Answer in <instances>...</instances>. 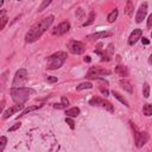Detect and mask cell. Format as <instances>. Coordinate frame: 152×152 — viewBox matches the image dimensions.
I'll return each mask as SVG.
<instances>
[{
	"label": "cell",
	"instance_id": "21",
	"mask_svg": "<svg viewBox=\"0 0 152 152\" xmlns=\"http://www.w3.org/2000/svg\"><path fill=\"white\" fill-rule=\"evenodd\" d=\"M42 106H30V107H27V108H25L19 115H18V118L19 116H24L25 114H27V113H30V112H32V110H36V109H38V108H40Z\"/></svg>",
	"mask_w": 152,
	"mask_h": 152
},
{
	"label": "cell",
	"instance_id": "11",
	"mask_svg": "<svg viewBox=\"0 0 152 152\" xmlns=\"http://www.w3.org/2000/svg\"><path fill=\"white\" fill-rule=\"evenodd\" d=\"M23 107H24V104H15L14 107H11V108L6 109V110L4 112V114H2V119L5 120V119L10 118V116H11L12 114H14L15 112H19V110H21V109H23Z\"/></svg>",
	"mask_w": 152,
	"mask_h": 152
},
{
	"label": "cell",
	"instance_id": "3",
	"mask_svg": "<svg viewBox=\"0 0 152 152\" xmlns=\"http://www.w3.org/2000/svg\"><path fill=\"white\" fill-rule=\"evenodd\" d=\"M66 59V52L64 51H57L52 53L48 59H46V69L49 70H56L59 69L63 63Z\"/></svg>",
	"mask_w": 152,
	"mask_h": 152
},
{
	"label": "cell",
	"instance_id": "24",
	"mask_svg": "<svg viewBox=\"0 0 152 152\" xmlns=\"http://www.w3.org/2000/svg\"><path fill=\"white\" fill-rule=\"evenodd\" d=\"M142 95H144V97H146V99L150 96V86H148L147 82H145L144 86H142Z\"/></svg>",
	"mask_w": 152,
	"mask_h": 152
},
{
	"label": "cell",
	"instance_id": "1",
	"mask_svg": "<svg viewBox=\"0 0 152 152\" xmlns=\"http://www.w3.org/2000/svg\"><path fill=\"white\" fill-rule=\"evenodd\" d=\"M53 19H55L53 15H49V17L42 19L40 21L36 23V24L26 32V34H25V40H26L27 43H33V42L38 40V39L42 37V34L51 26V24L53 23Z\"/></svg>",
	"mask_w": 152,
	"mask_h": 152
},
{
	"label": "cell",
	"instance_id": "38",
	"mask_svg": "<svg viewBox=\"0 0 152 152\" xmlns=\"http://www.w3.org/2000/svg\"><path fill=\"white\" fill-rule=\"evenodd\" d=\"M91 61V58H90V56H86L84 57V62H87V63H89Z\"/></svg>",
	"mask_w": 152,
	"mask_h": 152
},
{
	"label": "cell",
	"instance_id": "5",
	"mask_svg": "<svg viewBox=\"0 0 152 152\" xmlns=\"http://www.w3.org/2000/svg\"><path fill=\"white\" fill-rule=\"evenodd\" d=\"M131 126H132L133 132H134V140H135V145H137V147H138V148H140V147H142V145H145V142L147 141V134H146L145 132H139L132 122H131Z\"/></svg>",
	"mask_w": 152,
	"mask_h": 152
},
{
	"label": "cell",
	"instance_id": "35",
	"mask_svg": "<svg viewBox=\"0 0 152 152\" xmlns=\"http://www.w3.org/2000/svg\"><path fill=\"white\" fill-rule=\"evenodd\" d=\"M100 90H101V93H102L104 96H108V90H107L106 88H102V87H100Z\"/></svg>",
	"mask_w": 152,
	"mask_h": 152
},
{
	"label": "cell",
	"instance_id": "31",
	"mask_svg": "<svg viewBox=\"0 0 152 152\" xmlns=\"http://www.w3.org/2000/svg\"><path fill=\"white\" fill-rule=\"evenodd\" d=\"M61 103L66 108V107H68V104H69V100H68L65 96H62V97H61Z\"/></svg>",
	"mask_w": 152,
	"mask_h": 152
},
{
	"label": "cell",
	"instance_id": "32",
	"mask_svg": "<svg viewBox=\"0 0 152 152\" xmlns=\"http://www.w3.org/2000/svg\"><path fill=\"white\" fill-rule=\"evenodd\" d=\"M20 126H21V124H20V122H18V124L13 125L12 127H10V128H8V132H14V131H17V129H18Z\"/></svg>",
	"mask_w": 152,
	"mask_h": 152
},
{
	"label": "cell",
	"instance_id": "23",
	"mask_svg": "<svg viewBox=\"0 0 152 152\" xmlns=\"http://www.w3.org/2000/svg\"><path fill=\"white\" fill-rule=\"evenodd\" d=\"M90 88H93V84L90 82H83V83L78 84L76 89L77 90H83V89H90Z\"/></svg>",
	"mask_w": 152,
	"mask_h": 152
},
{
	"label": "cell",
	"instance_id": "25",
	"mask_svg": "<svg viewBox=\"0 0 152 152\" xmlns=\"http://www.w3.org/2000/svg\"><path fill=\"white\" fill-rule=\"evenodd\" d=\"M51 1H52V0H43V2L40 4V6H39L38 11H39V12L44 11V10H45V8H46V7H48V6L51 4Z\"/></svg>",
	"mask_w": 152,
	"mask_h": 152
},
{
	"label": "cell",
	"instance_id": "22",
	"mask_svg": "<svg viewBox=\"0 0 152 152\" xmlns=\"http://www.w3.org/2000/svg\"><path fill=\"white\" fill-rule=\"evenodd\" d=\"M142 112H144V114H145L146 116L152 115V104H150V103L144 104V107H142Z\"/></svg>",
	"mask_w": 152,
	"mask_h": 152
},
{
	"label": "cell",
	"instance_id": "42",
	"mask_svg": "<svg viewBox=\"0 0 152 152\" xmlns=\"http://www.w3.org/2000/svg\"><path fill=\"white\" fill-rule=\"evenodd\" d=\"M18 1H21V0H18Z\"/></svg>",
	"mask_w": 152,
	"mask_h": 152
},
{
	"label": "cell",
	"instance_id": "16",
	"mask_svg": "<svg viewBox=\"0 0 152 152\" xmlns=\"http://www.w3.org/2000/svg\"><path fill=\"white\" fill-rule=\"evenodd\" d=\"M120 86H121L125 90H127L128 93H133V86H132L128 81H126V80H120Z\"/></svg>",
	"mask_w": 152,
	"mask_h": 152
},
{
	"label": "cell",
	"instance_id": "41",
	"mask_svg": "<svg viewBox=\"0 0 152 152\" xmlns=\"http://www.w3.org/2000/svg\"><path fill=\"white\" fill-rule=\"evenodd\" d=\"M151 38H152V31H151Z\"/></svg>",
	"mask_w": 152,
	"mask_h": 152
},
{
	"label": "cell",
	"instance_id": "2",
	"mask_svg": "<svg viewBox=\"0 0 152 152\" xmlns=\"http://www.w3.org/2000/svg\"><path fill=\"white\" fill-rule=\"evenodd\" d=\"M31 93H32L31 89L24 88V87H12L11 88V97L15 104H24L30 99Z\"/></svg>",
	"mask_w": 152,
	"mask_h": 152
},
{
	"label": "cell",
	"instance_id": "15",
	"mask_svg": "<svg viewBox=\"0 0 152 152\" xmlns=\"http://www.w3.org/2000/svg\"><path fill=\"white\" fill-rule=\"evenodd\" d=\"M133 10H134V4H133V1H132V0H127V1H126V7H125V13L131 17L132 13H133Z\"/></svg>",
	"mask_w": 152,
	"mask_h": 152
},
{
	"label": "cell",
	"instance_id": "27",
	"mask_svg": "<svg viewBox=\"0 0 152 152\" xmlns=\"http://www.w3.org/2000/svg\"><path fill=\"white\" fill-rule=\"evenodd\" d=\"M102 106H103V107H104V108H106V109H107L108 112H110V113H113V112H114L113 104H112V103H110L109 101H106V100H104V101H103V104H102Z\"/></svg>",
	"mask_w": 152,
	"mask_h": 152
},
{
	"label": "cell",
	"instance_id": "26",
	"mask_svg": "<svg viewBox=\"0 0 152 152\" xmlns=\"http://www.w3.org/2000/svg\"><path fill=\"white\" fill-rule=\"evenodd\" d=\"M94 19H95V13H94V12H90V13H89V17H88V20L83 24V26H88V25H90V24L94 21Z\"/></svg>",
	"mask_w": 152,
	"mask_h": 152
},
{
	"label": "cell",
	"instance_id": "4",
	"mask_svg": "<svg viewBox=\"0 0 152 152\" xmlns=\"http://www.w3.org/2000/svg\"><path fill=\"white\" fill-rule=\"evenodd\" d=\"M104 75H110V70L101 68V66H91L86 77L88 80H100L102 78L101 76H104Z\"/></svg>",
	"mask_w": 152,
	"mask_h": 152
},
{
	"label": "cell",
	"instance_id": "9",
	"mask_svg": "<svg viewBox=\"0 0 152 152\" xmlns=\"http://www.w3.org/2000/svg\"><path fill=\"white\" fill-rule=\"evenodd\" d=\"M146 13H147V4L146 2H142L138 10V13L135 15V21L139 24L142 21V19L146 17Z\"/></svg>",
	"mask_w": 152,
	"mask_h": 152
},
{
	"label": "cell",
	"instance_id": "37",
	"mask_svg": "<svg viewBox=\"0 0 152 152\" xmlns=\"http://www.w3.org/2000/svg\"><path fill=\"white\" fill-rule=\"evenodd\" d=\"M141 42H142V44H145V45H147V44L150 43V40H148L147 38H145V37H142V38H141Z\"/></svg>",
	"mask_w": 152,
	"mask_h": 152
},
{
	"label": "cell",
	"instance_id": "40",
	"mask_svg": "<svg viewBox=\"0 0 152 152\" xmlns=\"http://www.w3.org/2000/svg\"><path fill=\"white\" fill-rule=\"evenodd\" d=\"M4 5V0H0V6H2Z\"/></svg>",
	"mask_w": 152,
	"mask_h": 152
},
{
	"label": "cell",
	"instance_id": "19",
	"mask_svg": "<svg viewBox=\"0 0 152 152\" xmlns=\"http://www.w3.org/2000/svg\"><path fill=\"white\" fill-rule=\"evenodd\" d=\"M112 94H113V96H114L115 99H118V100H119L121 103H124L126 107H129V104H128L127 100H126L124 96H121V94H119V93H118V91H115V90H113V91H112Z\"/></svg>",
	"mask_w": 152,
	"mask_h": 152
},
{
	"label": "cell",
	"instance_id": "29",
	"mask_svg": "<svg viewBox=\"0 0 152 152\" xmlns=\"http://www.w3.org/2000/svg\"><path fill=\"white\" fill-rule=\"evenodd\" d=\"M65 122L69 125V127H70L71 129L75 128V122H74V120H72L70 116H66V118H65Z\"/></svg>",
	"mask_w": 152,
	"mask_h": 152
},
{
	"label": "cell",
	"instance_id": "30",
	"mask_svg": "<svg viewBox=\"0 0 152 152\" xmlns=\"http://www.w3.org/2000/svg\"><path fill=\"white\" fill-rule=\"evenodd\" d=\"M95 53H96V55H100V56L103 53V52H102V44H101V43L97 44V46H96V49H95Z\"/></svg>",
	"mask_w": 152,
	"mask_h": 152
},
{
	"label": "cell",
	"instance_id": "13",
	"mask_svg": "<svg viewBox=\"0 0 152 152\" xmlns=\"http://www.w3.org/2000/svg\"><path fill=\"white\" fill-rule=\"evenodd\" d=\"M108 34H109L108 32H106V31H101V32H96V33L89 34L88 38H89L90 40H97V39H100V38H104V37L108 36Z\"/></svg>",
	"mask_w": 152,
	"mask_h": 152
},
{
	"label": "cell",
	"instance_id": "28",
	"mask_svg": "<svg viewBox=\"0 0 152 152\" xmlns=\"http://www.w3.org/2000/svg\"><path fill=\"white\" fill-rule=\"evenodd\" d=\"M6 142H7V138L6 137H0V152H2L4 151V148H5V146H6Z\"/></svg>",
	"mask_w": 152,
	"mask_h": 152
},
{
	"label": "cell",
	"instance_id": "39",
	"mask_svg": "<svg viewBox=\"0 0 152 152\" xmlns=\"http://www.w3.org/2000/svg\"><path fill=\"white\" fill-rule=\"evenodd\" d=\"M148 63H150V64L152 65V55H151V56L148 57Z\"/></svg>",
	"mask_w": 152,
	"mask_h": 152
},
{
	"label": "cell",
	"instance_id": "10",
	"mask_svg": "<svg viewBox=\"0 0 152 152\" xmlns=\"http://www.w3.org/2000/svg\"><path fill=\"white\" fill-rule=\"evenodd\" d=\"M141 34H142V31L140 28H135L133 30V32L131 33L129 38H128V44L129 45H134L140 38H141Z\"/></svg>",
	"mask_w": 152,
	"mask_h": 152
},
{
	"label": "cell",
	"instance_id": "14",
	"mask_svg": "<svg viewBox=\"0 0 152 152\" xmlns=\"http://www.w3.org/2000/svg\"><path fill=\"white\" fill-rule=\"evenodd\" d=\"M78 114H80V108H77V107H72V108H69L65 110V115L70 116V118H76V116H78Z\"/></svg>",
	"mask_w": 152,
	"mask_h": 152
},
{
	"label": "cell",
	"instance_id": "33",
	"mask_svg": "<svg viewBox=\"0 0 152 152\" xmlns=\"http://www.w3.org/2000/svg\"><path fill=\"white\" fill-rule=\"evenodd\" d=\"M46 81H48L49 83H53V82H57L58 78H57L56 76H48V77H46Z\"/></svg>",
	"mask_w": 152,
	"mask_h": 152
},
{
	"label": "cell",
	"instance_id": "18",
	"mask_svg": "<svg viewBox=\"0 0 152 152\" xmlns=\"http://www.w3.org/2000/svg\"><path fill=\"white\" fill-rule=\"evenodd\" d=\"M103 101H104L103 99H101L99 96H94V97H91L89 100V104H91V106H102Z\"/></svg>",
	"mask_w": 152,
	"mask_h": 152
},
{
	"label": "cell",
	"instance_id": "12",
	"mask_svg": "<svg viewBox=\"0 0 152 152\" xmlns=\"http://www.w3.org/2000/svg\"><path fill=\"white\" fill-rule=\"evenodd\" d=\"M115 72H116L119 76H121V77L128 76V69H127V66H125V65H116V66H115Z\"/></svg>",
	"mask_w": 152,
	"mask_h": 152
},
{
	"label": "cell",
	"instance_id": "36",
	"mask_svg": "<svg viewBox=\"0 0 152 152\" xmlns=\"http://www.w3.org/2000/svg\"><path fill=\"white\" fill-rule=\"evenodd\" d=\"M53 107H55V108H57V109H63V108H65L62 103H56V104H53Z\"/></svg>",
	"mask_w": 152,
	"mask_h": 152
},
{
	"label": "cell",
	"instance_id": "6",
	"mask_svg": "<svg viewBox=\"0 0 152 152\" xmlns=\"http://www.w3.org/2000/svg\"><path fill=\"white\" fill-rule=\"evenodd\" d=\"M26 81H27V70L26 69H19L15 72L14 77H13L12 86L13 87H19V86H21Z\"/></svg>",
	"mask_w": 152,
	"mask_h": 152
},
{
	"label": "cell",
	"instance_id": "17",
	"mask_svg": "<svg viewBox=\"0 0 152 152\" xmlns=\"http://www.w3.org/2000/svg\"><path fill=\"white\" fill-rule=\"evenodd\" d=\"M7 14H6V11L5 10H1V13H0V28L2 30L7 23Z\"/></svg>",
	"mask_w": 152,
	"mask_h": 152
},
{
	"label": "cell",
	"instance_id": "34",
	"mask_svg": "<svg viewBox=\"0 0 152 152\" xmlns=\"http://www.w3.org/2000/svg\"><path fill=\"white\" fill-rule=\"evenodd\" d=\"M152 27V13L148 15V19H147V28H151Z\"/></svg>",
	"mask_w": 152,
	"mask_h": 152
},
{
	"label": "cell",
	"instance_id": "7",
	"mask_svg": "<svg viewBox=\"0 0 152 152\" xmlns=\"http://www.w3.org/2000/svg\"><path fill=\"white\" fill-rule=\"evenodd\" d=\"M68 48H69V51L71 53H74V55H81L86 50L84 44L82 42H78V40H71L68 44Z\"/></svg>",
	"mask_w": 152,
	"mask_h": 152
},
{
	"label": "cell",
	"instance_id": "8",
	"mask_svg": "<svg viewBox=\"0 0 152 152\" xmlns=\"http://www.w3.org/2000/svg\"><path fill=\"white\" fill-rule=\"evenodd\" d=\"M69 30H70V23L69 21H62L61 24H58L52 30V34H55V36H62V34L66 33Z\"/></svg>",
	"mask_w": 152,
	"mask_h": 152
},
{
	"label": "cell",
	"instance_id": "20",
	"mask_svg": "<svg viewBox=\"0 0 152 152\" xmlns=\"http://www.w3.org/2000/svg\"><path fill=\"white\" fill-rule=\"evenodd\" d=\"M118 14H119V12H118V8H114L109 14H108V17H107V20H108V23H114L115 20H116V18H118Z\"/></svg>",
	"mask_w": 152,
	"mask_h": 152
}]
</instances>
